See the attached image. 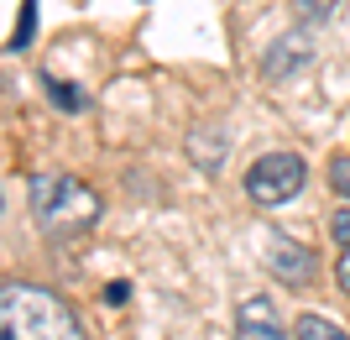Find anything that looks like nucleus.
Instances as JSON below:
<instances>
[{"label": "nucleus", "instance_id": "8", "mask_svg": "<svg viewBox=\"0 0 350 340\" xmlns=\"http://www.w3.org/2000/svg\"><path fill=\"white\" fill-rule=\"evenodd\" d=\"M42 94H47V105H58L63 116H79V110H89V89H79V84H68V79H58V74H42Z\"/></svg>", "mask_w": 350, "mask_h": 340}, {"label": "nucleus", "instance_id": "2", "mask_svg": "<svg viewBox=\"0 0 350 340\" xmlns=\"http://www.w3.org/2000/svg\"><path fill=\"white\" fill-rule=\"evenodd\" d=\"M0 340H89L63 293L42 283H0Z\"/></svg>", "mask_w": 350, "mask_h": 340}, {"label": "nucleus", "instance_id": "10", "mask_svg": "<svg viewBox=\"0 0 350 340\" xmlns=\"http://www.w3.org/2000/svg\"><path fill=\"white\" fill-rule=\"evenodd\" d=\"M340 0H298V16H304V27H324V21H335Z\"/></svg>", "mask_w": 350, "mask_h": 340}, {"label": "nucleus", "instance_id": "13", "mask_svg": "<svg viewBox=\"0 0 350 340\" xmlns=\"http://www.w3.org/2000/svg\"><path fill=\"white\" fill-rule=\"evenodd\" d=\"M329 236H335L340 252L350 246V205H340V209H335V220H329Z\"/></svg>", "mask_w": 350, "mask_h": 340}, {"label": "nucleus", "instance_id": "12", "mask_svg": "<svg viewBox=\"0 0 350 340\" xmlns=\"http://www.w3.org/2000/svg\"><path fill=\"white\" fill-rule=\"evenodd\" d=\"M329 189L350 205V152H335V157H329Z\"/></svg>", "mask_w": 350, "mask_h": 340}, {"label": "nucleus", "instance_id": "4", "mask_svg": "<svg viewBox=\"0 0 350 340\" xmlns=\"http://www.w3.org/2000/svg\"><path fill=\"white\" fill-rule=\"evenodd\" d=\"M267 272L278 283H288V288H308L314 272H319V257L293 236H272V246H267Z\"/></svg>", "mask_w": 350, "mask_h": 340}, {"label": "nucleus", "instance_id": "5", "mask_svg": "<svg viewBox=\"0 0 350 340\" xmlns=\"http://www.w3.org/2000/svg\"><path fill=\"white\" fill-rule=\"evenodd\" d=\"M314 63V37H308L304 27L288 31V37H278V42L262 53V79H272V84H282V79H298Z\"/></svg>", "mask_w": 350, "mask_h": 340}, {"label": "nucleus", "instance_id": "6", "mask_svg": "<svg viewBox=\"0 0 350 340\" xmlns=\"http://www.w3.org/2000/svg\"><path fill=\"white\" fill-rule=\"evenodd\" d=\"M235 340H288V325L267 293H246L235 304Z\"/></svg>", "mask_w": 350, "mask_h": 340}, {"label": "nucleus", "instance_id": "3", "mask_svg": "<svg viewBox=\"0 0 350 340\" xmlns=\"http://www.w3.org/2000/svg\"><path fill=\"white\" fill-rule=\"evenodd\" d=\"M304 183H308V163L288 147L262 152V157L246 168V199L262 205V209H278V205H288V199H298Z\"/></svg>", "mask_w": 350, "mask_h": 340}, {"label": "nucleus", "instance_id": "9", "mask_svg": "<svg viewBox=\"0 0 350 340\" xmlns=\"http://www.w3.org/2000/svg\"><path fill=\"white\" fill-rule=\"evenodd\" d=\"M293 340H350V330L324 319V314H298L293 319Z\"/></svg>", "mask_w": 350, "mask_h": 340}, {"label": "nucleus", "instance_id": "1", "mask_svg": "<svg viewBox=\"0 0 350 340\" xmlns=\"http://www.w3.org/2000/svg\"><path fill=\"white\" fill-rule=\"evenodd\" d=\"M27 205H31L37 231H42L47 241H58V246L89 236V231L100 225V215H105L100 189L84 183V178H73V173H37L27 183Z\"/></svg>", "mask_w": 350, "mask_h": 340}, {"label": "nucleus", "instance_id": "7", "mask_svg": "<svg viewBox=\"0 0 350 340\" xmlns=\"http://www.w3.org/2000/svg\"><path fill=\"white\" fill-rule=\"evenodd\" d=\"M183 152H189V163H193V168H204V173H219L225 152H230V136L219 131V126H193L189 142H183Z\"/></svg>", "mask_w": 350, "mask_h": 340}, {"label": "nucleus", "instance_id": "11", "mask_svg": "<svg viewBox=\"0 0 350 340\" xmlns=\"http://www.w3.org/2000/svg\"><path fill=\"white\" fill-rule=\"evenodd\" d=\"M31 27H37V0H21V21H16L11 53H27V42H31Z\"/></svg>", "mask_w": 350, "mask_h": 340}, {"label": "nucleus", "instance_id": "14", "mask_svg": "<svg viewBox=\"0 0 350 340\" xmlns=\"http://www.w3.org/2000/svg\"><path fill=\"white\" fill-rule=\"evenodd\" d=\"M335 283H340V293L350 298V246L340 252V262H335Z\"/></svg>", "mask_w": 350, "mask_h": 340}]
</instances>
